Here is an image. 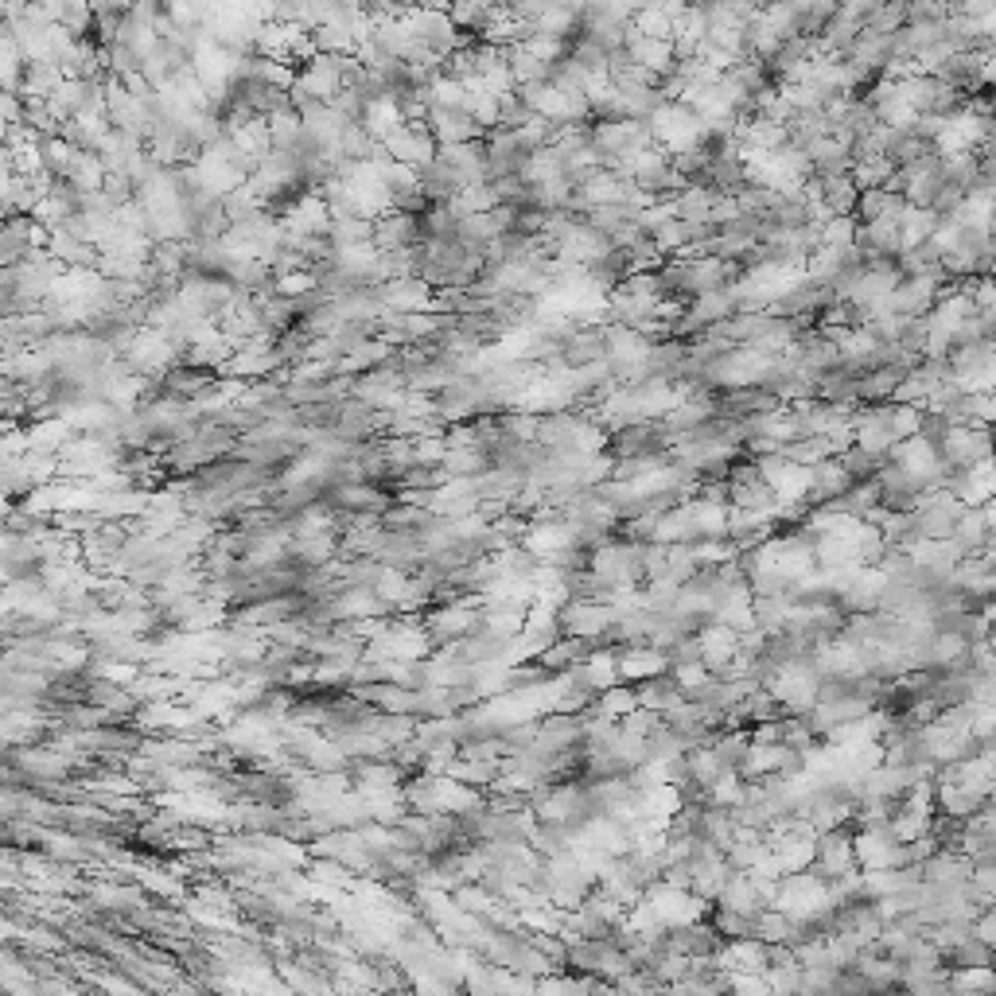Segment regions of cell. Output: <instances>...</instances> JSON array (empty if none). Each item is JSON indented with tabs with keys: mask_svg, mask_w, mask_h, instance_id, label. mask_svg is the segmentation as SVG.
<instances>
[{
	"mask_svg": "<svg viewBox=\"0 0 996 996\" xmlns=\"http://www.w3.org/2000/svg\"><path fill=\"white\" fill-rule=\"evenodd\" d=\"M919 425H923V409L919 405H891V432H895V440L919 436Z\"/></svg>",
	"mask_w": 996,
	"mask_h": 996,
	"instance_id": "3",
	"label": "cell"
},
{
	"mask_svg": "<svg viewBox=\"0 0 996 996\" xmlns=\"http://www.w3.org/2000/svg\"><path fill=\"white\" fill-rule=\"evenodd\" d=\"M981 514H985V522H989V530H993V537H996V498L981 506Z\"/></svg>",
	"mask_w": 996,
	"mask_h": 996,
	"instance_id": "5",
	"label": "cell"
},
{
	"mask_svg": "<svg viewBox=\"0 0 996 996\" xmlns=\"http://www.w3.org/2000/svg\"><path fill=\"white\" fill-rule=\"evenodd\" d=\"M856 242V218H833L821 226V246L849 249Z\"/></svg>",
	"mask_w": 996,
	"mask_h": 996,
	"instance_id": "4",
	"label": "cell"
},
{
	"mask_svg": "<svg viewBox=\"0 0 996 996\" xmlns=\"http://www.w3.org/2000/svg\"><path fill=\"white\" fill-rule=\"evenodd\" d=\"M938 452H942L946 467H958V471L981 467V463L996 460V432L985 425L950 428V436H946V444Z\"/></svg>",
	"mask_w": 996,
	"mask_h": 996,
	"instance_id": "1",
	"label": "cell"
},
{
	"mask_svg": "<svg viewBox=\"0 0 996 996\" xmlns=\"http://www.w3.org/2000/svg\"><path fill=\"white\" fill-rule=\"evenodd\" d=\"M938 958H942V969L954 977V973H969V969H996V950L985 942V938H965L958 946H950V950H938Z\"/></svg>",
	"mask_w": 996,
	"mask_h": 996,
	"instance_id": "2",
	"label": "cell"
}]
</instances>
